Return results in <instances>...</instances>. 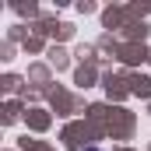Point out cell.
<instances>
[{"label":"cell","instance_id":"obj_1","mask_svg":"<svg viewBox=\"0 0 151 151\" xmlns=\"http://www.w3.org/2000/svg\"><path fill=\"white\" fill-rule=\"evenodd\" d=\"M88 151H99V148H88Z\"/></svg>","mask_w":151,"mask_h":151}]
</instances>
